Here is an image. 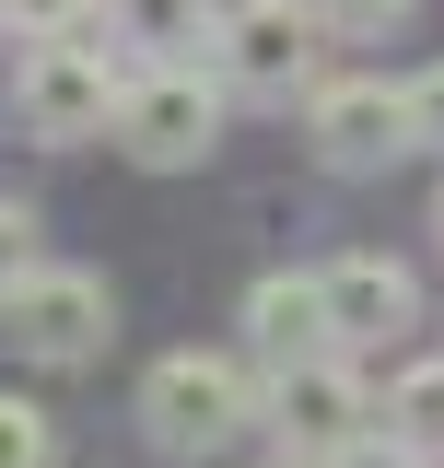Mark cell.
<instances>
[{"mask_svg":"<svg viewBox=\"0 0 444 468\" xmlns=\"http://www.w3.org/2000/svg\"><path fill=\"white\" fill-rule=\"evenodd\" d=\"M0 468H58V421L12 387H0Z\"/></svg>","mask_w":444,"mask_h":468,"instance_id":"obj_12","label":"cell"},{"mask_svg":"<svg viewBox=\"0 0 444 468\" xmlns=\"http://www.w3.org/2000/svg\"><path fill=\"white\" fill-rule=\"evenodd\" d=\"M375 421H386V399L363 387V351H316V363H280L270 387H258V433H270L280 457H304V468L351 457Z\"/></svg>","mask_w":444,"mask_h":468,"instance_id":"obj_4","label":"cell"},{"mask_svg":"<svg viewBox=\"0 0 444 468\" xmlns=\"http://www.w3.org/2000/svg\"><path fill=\"white\" fill-rule=\"evenodd\" d=\"M222 70L211 58H175V70H129V94H117V153L141 176H187V165H211L222 153Z\"/></svg>","mask_w":444,"mask_h":468,"instance_id":"obj_5","label":"cell"},{"mask_svg":"<svg viewBox=\"0 0 444 468\" xmlns=\"http://www.w3.org/2000/svg\"><path fill=\"white\" fill-rule=\"evenodd\" d=\"M106 36L129 48V70H175L222 48V0H106Z\"/></svg>","mask_w":444,"mask_h":468,"instance_id":"obj_10","label":"cell"},{"mask_svg":"<svg viewBox=\"0 0 444 468\" xmlns=\"http://www.w3.org/2000/svg\"><path fill=\"white\" fill-rule=\"evenodd\" d=\"M328 468H433V457H421V445H397L386 421H375V433H363V445H351V457H328Z\"/></svg>","mask_w":444,"mask_h":468,"instance_id":"obj_17","label":"cell"},{"mask_svg":"<svg viewBox=\"0 0 444 468\" xmlns=\"http://www.w3.org/2000/svg\"><path fill=\"white\" fill-rule=\"evenodd\" d=\"M36 258H48V246H36V211H24V199H0V292L24 282Z\"/></svg>","mask_w":444,"mask_h":468,"instance_id":"obj_15","label":"cell"},{"mask_svg":"<svg viewBox=\"0 0 444 468\" xmlns=\"http://www.w3.org/2000/svg\"><path fill=\"white\" fill-rule=\"evenodd\" d=\"M433 246H444V187H433Z\"/></svg>","mask_w":444,"mask_h":468,"instance_id":"obj_18","label":"cell"},{"mask_svg":"<svg viewBox=\"0 0 444 468\" xmlns=\"http://www.w3.org/2000/svg\"><path fill=\"white\" fill-rule=\"evenodd\" d=\"M258 363H234V351H164L153 375H141V433L164 445V457H222L234 433H258Z\"/></svg>","mask_w":444,"mask_h":468,"instance_id":"obj_2","label":"cell"},{"mask_svg":"<svg viewBox=\"0 0 444 468\" xmlns=\"http://www.w3.org/2000/svg\"><path fill=\"white\" fill-rule=\"evenodd\" d=\"M304 141L328 176H386L409 153V82H316L304 94Z\"/></svg>","mask_w":444,"mask_h":468,"instance_id":"obj_7","label":"cell"},{"mask_svg":"<svg viewBox=\"0 0 444 468\" xmlns=\"http://www.w3.org/2000/svg\"><path fill=\"white\" fill-rule=\"evenodd\" d=\"M0 24H12V48H36V36H94L106 0H0Z\"/></svg>","mask_w":444,"mask_h":468,"instance_id":"obj_13","label":"cell"},{"mask_svg":"<svg viewBox=\"0 0 444 468\" xmlns=\"http://www.w3.org/2000/svg\"><path fill=\"white\" fill-rule=\"evenodd\" d=\"M386 433L421 445V457H444V351H421V363L386 375Z\"/></svg>","mask_w":444,"mask_h":468,"instance_id":"obj_11","label":"cell"},{"mask_svg":"<svg viewBox=\"0 0 444 468\" xmlns=\"http://www.w3.org/2000/svg\"><path fill=\"white\" fill-rule=\"evenodd\" d=\"M316 12H328V36H397L421 0H316Z\"/></svg>","mask_w":444,"mask_h":468,"instance_id":"obj_14","label":"cell"},{"mask_svg":"<svg viewBox=\"0 0 444 468\" xmlns=\"http://www.w3.org/2000/svg\"><path fill=\"white\" fill-rule=\"evenodd\" d=\"M258 468H304V457H258Z\"/></svg>","mask_w":444,"mask_h":468,"instance_id":"obj_19","label":"cell"},{"mask_svg":"<svg viewBox=\"0 0 444 468\" xmlns=\"http://www.w3.org/2000/svg\"><path fill=\"white\" fill-rule=\"evenodd\" d=\"M0 340L24 351V363H94V351L117 340V292H106V270H70V258H36L24 282L0 292Z\"/></svg>","mask_w":444,"mask_h":468,"instance_id":"obj_6","label":"cell"},{"mask_svg":"<svg viewBox=\"0 0 444 468\" xmlns=\"http://www.w3.org/2000/svg\"><path fill=\"white\" fill-rule=\"evenodd\" d=\"M409 153H444V58L409 82Z\"/></svg>","mask_w":444,"mask_h":468,"instance_id":"obj_16","label":"cell"},{"mask_svg":"<svg viewBox=\"0 0 444 468\" xmlns=\"http://www.w3.org/2000/svg\"><path fill=\"white\" fill-rule=\"evenodd\" d=\"M117 94H129V58H106L94 36H36L12 58V129L48 141V153H82L117 129Z\"/></svg>","mask_w":444,"mask_h":468,"instance_id":"obj_1","label":"cell"},{"mask_svg":"<svg viewBox=\"0 0 444 468\" xmlns=\"http://www.w3.org/2000/svg\"><path fill=\"white\" fill-rule=\"evenodd\" d=\"M328 328H339V351H386V340H409L421 328V282L397 270V258H328Z\"/></svg>","mask_w":444,"mask_h":468,"instance_id":"obj_9","label":"cell"},{"mask_svg":"<svg viewBox=\"0 0 444 468\" xmlns=\"http://www.w3.org/2000/svg\"><path fill=\"white\" fill-rule=\"evenodd\" d=\"M316 351H339V328H328V270H270V282L246 292V363L280 375V363H316Z\"/></svg>","mask_w":444,"mask_h":468,"instance_id":"obj_8","label":"cell"},{"mask_svg":"<svg viewBox=\"0 0 444 468\" xmlns=\"http://www.w3.org/2000/svg\"><path fill=\"white\" fill-rule=\"evenodd\" d=\"M211 70H222L234 106H304L328 82V12L316 0H234Z\"/></svg>","mask_w":444,"mask_h":468,"instance_id":"obj_3","label":"cell"}]
</instances>
